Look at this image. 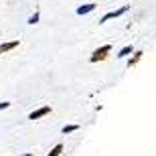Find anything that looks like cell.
<instances>
[{"label":"cell","mask_w":156,"mask_h":156,"mask_svg":"<svg viewBox=\"0 0 156 156\" xmlns=\"http://www.w3.org/2000/svg\"><path fill=\"white\" fill-rule=\"evenodd\" d=\"M95 6L98 4H93V2H89V4H83V6H79V8H77V14H79V16H83V14H89V12H93L95 10Z\"/></svg>","instance_id":"4"},{"label":"cell","mask_w":156,"mask_h":156,"mask_svg":"<svg viewBox=\"0 0 156 156\" xmlns=\"http://www.w3.org/2000/svg\"><path fill=\"white\" fill-rule=\"evenodd\" d=\"M61 152H63V144H57V146H55V148H53L51 152H49V156H59Z\"/></svg>","instance_id":"9"},{"label":"cell","mask_w":156,"mask_h":156,"mask_svg":"<svg viewBox=\"0 0 156 156\" xmlns=\"http://www.w3.org/2000/svg\"><path fill=\"white\" fill-rule=\"evenodd\" d=\"M142 55H144V53H142V51H136V53H134V57L130 59V61H128V67L132 69L134 65H136V63H138V61H140V59H142Z\"/></svg>","instance_id":"6"},{"label":"cell","mask_w":156,"mask_h":156,"mask_svg":"<svg viewBox=\"0 0 156 156\" xmlns=\"http://www.w3.org/2000/svg\"><path fill=\"white\" fill-rule=\"evenodd\" d=\"M130 10V6H120V8H118V10H112V12H108V14H104V16H101V20H99V24L101 23H108V20H112V18H118V16H122V14H126V12Z\"/></svg>","instance_id":"2"},{"label":"cell","mask_w":156,"mask_h":156,"mask_svg":"<svg viewBox=\"0 0 156 156\" xmlns=\"http://www.w3.org/2000/svg\"><path fill=\"white\" fill-rule=\"evenodd\" d=\"M20 156H33V152H24V154H20Z\"/></svg>","instance_id":"12"},{"label":"cell","mask_w":156,"mask_h":156,"mask_svg":"<svg viewBox=\"0 0 156 156\" xmlns=\"http://www.w3.org/2000/svg\"><path fill=\"white\" fill-rule=\"evenodd\" d=\"M130 53H134V47H132V45L124 47V49H122V51L118 53V57H120V59H124V57H128V55H130Z\"/></svg>","instance_id":"7"},{"label":"cell","mask_w":156,"mask_h":156,"mask_svg":"<svg viewBox=\"0 0 156 156\" xmlns=\"http://www.w3.org/2000/svg\"><path fill=\"white\" fill-rule=\"evenodd\" d=\"M8 105H10V101H2V104H0V110H6Z\"/></svg>","instance_id":"11"},{"label":"cell","mask_w":156,"mask_h":156,"mask_svg":"<svg viewBox=\"0 0 156 156\" xmlns=\"http://www.w3.org/2000/svg\"><path fill=\"white\" fill-rule=\"evenodd\" d=\"M75 130H79L77 124H71V126H63V128H61V132H63V134H71V132H75Z\"/></svg>","instance_id":"8"},{"label":"cell","mask_w":156,"mask_h":156,"mask_svg":"<svg viewBox=\"0 0 156 156\" xmlns=\"http://www.w3.org/2000/svg\"><path fill=\"white\" fill-rule=\"evenodd\" d=\"M49 112H51V108H49V105H45V108H41V110H37V112H33V114H29V120H39V118L47 116Z\"/></svg>","instance_id":"3"},{"label":"cell","mask_w":156,"mask_h":156,"mask_svg":"<svg viewBox=\"0 0 156 156\" xmlns=\"http://www.w3.org/2000/svg\"><path fill=\"white\" fill-rule=\"evenodd\" d=\"M39 18H41V14H39V12H35V14L29 18V24H37V23H39Z\"/></svg>","instance_id":"10"},{"label":"cell","mask_w":156,"mask_h":156,"mask_svg":"<svg viewBox=\"0 0 156 156\" xmlns=\"http://www.w3.org/2000/svg\"><path fill=\"white\" fill-rule=\"evenodd\" d=\"M112 53V45H104V47H99V49H95L93 51V55L89 57V61L91 63H98V61H104L108 55Z\"/></svg>","instance_id":"1"},{"label":"cell","mask_w":156,"mask_h":156,"mask_svg":"<svg viewBox=\"0 0 156 156\" xmlns=\"http://www.w3.org/2000/svg\"><path fill=\"white\" fill-rule=\"evenodd\" d=\"M18 47V41H10V43H2L0 45V55L2 53H6V51H12V49H16Z\"/></svg>","instance_id":"5"}]
</instances>
